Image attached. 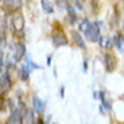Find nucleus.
I'll use <instances>...</instances> for the list:
<instances>
[{"instance_id": "nucleus-1", "label": "nucleus", "mask_w": 124, "mask_h": 124, "mask_svg": "<svg viewBox=\"0 0 124 124\" xmlns=\"http://www.w3.org/2000/svg\"><path fill=\"white\" fill-rule=\"evenodd\" d=\"M100 27H101V22H99V20L90 24L88 32L85 34L88 40H90V42H97L100 39Z\"/></svg>"}, {"instance_id": "nucleus-8", "label": "nucleus", "mask_w": 124, "mask_h": 124, "mask_svg": "<svg viewBox=\"0 0 124 124\" xmlns=\"http://www.w3.org/2000/svg\"><path fill=\"white\" fill-rule=\"evenodd\" d=\"M70 35H71V38H73V40H74L76 46L81 47V49H86V46H85V42H84V38L80 35V32H78V31H71Z\"/></svg>"}, {"instance_id": "nucleus-23", "label": "nucleus", "mask_w": 124, "mask_h": 124, "mask_svg": "<svg viewBox=\"0 0 124 124\" xmlns=\"http://www.w3.org/2000/svg\"><path fill=\"white\" fill-rule=\"evenodd\" d=\"M63 92H65V86H61V97H63Z\"/></svg>"}, {"instance_id": "nucleus-16", "label": "nucleus", "mask_w": 124, "mask_h": 124, "mask_svg": "<svg viewBox=\"0 0 124 124\" xmlns=\"http://www.w3.org/2000/svg\"><path fill=\"white\" fill-rule=\"evenodd\" d=\"M100 100H101V104L104 107H105V109H111V102L108 101V97H107V92H104V90H101L100 92Z\"/></svg>"}, {"instance_id": "nucleus-7", "label": "nucleus", "mask_w": 124, "mask_h": 124, "mask_svg": "<svg viewBox=\"0 0 124 124\" xmlns=\"http://www.w3.org/2000/svg\"><path fill=\"white\" fill-rule=\"evenodd\" d=\"M4 7H7L11 11H18L23 4V0H6L4 1Z\"/></svg>"}, {"instance_id": "nucleus-27", "label": "nucleus", "mask_w": 124, "mask_h": 124, "mask_svg": "<svg viewBox=\"0 0 124 124\" xmlns=\"http://www.w3.org/2000/svg\"><path fill=\"white\" fill-rule=\"evenodd\" d=\"M123 100H124V94H123Z\"/></svg>"}, {"instance_id": "nucleus-14", "label": "nucleus", "mask_w": 124, "mask_h": 124, "mask_svg": "<svg viewBox=\"0 0 124 124\" xmlns=\"http://www.w3.org/2000/svg\"><path fill=\"white\" fill-rule=\"evenodd\" d=\"M40 6H42V8H43V11L46 14L54 12V7H53V4H51L50 0H40Z\"/></svg>"}, {"instance_id": "nucleus-13", "label": "nucleus", "mask_w": 124, "mask_h": 124, "mask_svg": "<svg viewBox=\"0 0 124 124\" xmlns=\"http://www.w3.org/2000/svg\"><path fill=\"white\" fill-rule=\"evenodd\" d=\"M30 68H28V65L26 63V65H23L22 68H20V70H19V77H20V80L22 81H27L28 80V76H30Z\"/></svg>"}, {"instance_id": "nucleus-11", "label": "nucleus", "mask_w": 124, "mask_h": 124, "mask_svg": "<svg viewBox=\"0 0 124 124\" xmlns=\"http://www.w3.org/2000/svg\"><path fill=\"white\" fill-rule=\"evenodd\" d=\"M90 24H92V23H90L86 18L81 19L80 22H78V30H80L82 34H86L88 30H89V27H90Z\"/></svg>"}, {"instance_id": "nucleus-9", "label": "nucleus", "mask_w": 124, "mask_h": 124, "mask_svg": "<svg viewBox=\"0 0 124 124\" xmlns=\"http://www.w3.org/2000/svg\"><path fill=\"white\" fill-rule=\"evenodd\" d=\"M32 109H34L37 113L43 112V109H45V102L42 101V100H40L38 96L32 97Z\"/></svg>"}, {"instance_id": "nucleus-24", "label": "nucleus", "mask_w": 124, "mask_h": 124, "mask_svg": "<svg viewBox=\"0 0 124 124\" xmlns=\"http://www.w3.org/2000/svg\"><path fill=\"white\" fill-rule=\"evenodd\" d=\"M50 62H51V57H47V65H50Z\"/></svg>"}, {"instance_id": "nucleus-22", "label": "nucleus", "mask_w": 124, "mask_h": 124, "mask_svg": "<svg viewBox=\"0 0 124 124\" xmlns=\"http://www.w3.org/2000/svg\"><path fill=\"white\" fill-rule=\"evenodd\" d=\"M76 1V4H77V7H80L81 8V4H80V1H84V0H74Z\"/></svg>"}, {"instance_id": "nucleus-12", "label": "nucleus", "mask_w": 124, "mask_h": 124, "mask_svg": "<svg viewBox=\"0 0 124 124\" xmlns=\"http://www.w3.org/2000/svg\"><path fill=\"white\" fill-rule=\"evenodd\" d=\"M104 59H105V68H107V70L112 71L113 69H115V59H113V57H112L109 53H107L105 57H104Z\"/></svg>"}, {"instance_id": "nucleus-5", "label": "nucleus", "mask_w": 124, "mask_h": 124, "mask_svg": "<svg viewBox=\"0 0 124 124\" xmlns=\"http://www.w3.org/2000/svg\"><path fill=\"white\" fill-rule=\"evenodd\" d=\"M0 88H1V92H8L9 88H11V80H9V76L7 71H3L1 76H0Z\"/></svg>"}, {"instance_id": "nucleus-25", "label": "nucleus", "mask_w": 124, "mask_h": 124, "mask_svg": "<svg viewBox=\"0 0 124 124\" xmlns=\"http://www.w3.org/2000/svg\"><path fill=\"white\" fill-rule=\"evenodd\" d=\"M123 32H124V20H123Z\"/></svg>"}, {"instance_id": "nucleus-15", "label": "nucleus", "mask_w": 124, "mask_h": 124, "mask_svg": "<svg viewBox=\"0 0 124 124\" xmlns=\"http://www.w3.org/2000/svg\"><path fill=\"white\" fill-rule=\"evenodd\" d=\"M99 42H100V46H102V47H107V49H112V46H113V39H112L111 37H107V38H100L99 39Z\"/></svg>"}, {"instance_id": "nucleus-4", "label": "nucleus", "mask_w": 124, "mask_h": 124, "mask_svg": "<svg viewBox=\"0 0 124 124\" xmlns=\"http://www.w3.org/2000/svg\"><path fill=\"white\" fill-rule=\"evenodd\" d=\"M51 40H53L54 47H61V46H66L68 45V38L62 32H54L51 35Z\"/></svg>"}, {"instance_id": "nucleus-18", "label": "nucleus", "mask_w": 124, "mask_h": 124, "mask_svg": "<svg viewBox=\"0 0 124 124\" xmlns=\"http://www.w3.org/2000/svg\"><path fill=\"white\" fill-rule=\"evenodd\" d=\"M113 42H115V45L117 46L119 50H123V46H124V39L121 35H115L113 37Z\"/></svg>"}, {"instance_id": "nucleus-6", "label": "nucleus", "mask_w": 124, "mask_h": 124, "mask_svg": "<svg viewBox=\"0 0 124 124\" xmlns=\"http://www.w3.org/2000/svg\"><path fill=\"white\" fill-rule=\"evenodd\" d=\"M24 55H26V46L23 43H16L15 45V53H14V61L15 62L22 61Z\"/></svg>"}, {"instance_id": "nucleus-17", "label": "nucleus", "mask_w": 124, "mask_h": 124, "mask_svg": "<svg viewBox=\"0 0 124 124\" xmlns=\"http://www.w3.org/2000/svg\"><path fill=\"white\" fill-rule=\"evenodd\" d=\"M34 109L31 111V109H26L24 112V121L26 123H34L35 121V117H34Z\"/></svg>"}, {"instance_id": "nucleus-19", "label": "nucleus", "mask_w": 124, "mask_h": 124, "mask_svg": "<svg viewBox=\"0 0 124 124\" xmlns=\"http://www.w3.org/2000/svg\"><path fill=\"white\" fill-rule=\"evenodd\" d=\"M6 28H7V16L4 15L1 18V34H6Z\"/></svg>"}, {"instance_id": "nucleus-10", "label": "nucleus", "mask_w": 124, "mask_h": 124, "mask_svg": "<svg viewBox=\"0 0 124 124\" xmlns=\"http://www.w3.org/2000/svg\"><path fill=\"white\" fill-rule=\"evenodd\" d=\"M68 9V19H69V23L70 24H76L78 23V18H77V12H76V9L73 6H68L66 7Z\"/></svg>"}, {"instance_id": "nucleus-26", "label": "nucleus", "mask_w": 124, "mask_h": 124, "mask_svg": "<svg viewBox=\"0 0 124 124\" xmlns=\"http://www.w3.org/2000/svg\"><path fill=\"white\" fill-rule=\"evenodd\" d=\"M1 1H3V3H4V1H6V0H1Z\"/></svg>"}, {"instance_id": "nucleus-2", "label": "nucleus", "mask_w": 124, "mask_h": 124, "mask_svg": "<svg viewBox=\"0 0 124 124\" xmlns=\"http://www.w3.org/2000/svg\"><path fill=\"white\" fill-rule=\"evenodd\" d=\"M24 121V115H23V111L20 109V107H14L11 109V115H9L7 123H23Z\"/></svg>"}, {"instance_id": "nucleus-21", "label": "nucleus", "mask_w": 124, "mask_h": 124, "mask_svg": "<svg viewBox=\"0 0 124 124\" xmlns=\"http://www.w3.org/2000/svg\"><path fill=\"white\" fill-rule=\"evenodd\" d=\"M6 39H3V38H1V51H3V49H6Z\"/></svg>"}, {"instance_id": "nucleus-3", "label": "nucleus", "mask_w": 124, "mask_h": 124, "mask_svg": "<svg viewBox=\"0 0 124 124\" xmlns=\"http://www.w3.org/2000/svg\"><path fill=\"white\" fill-rule=\"evenodd\" d=\"M12 28L19 34L23 32V30H24V18H23V15L18 14L12 18Z\"/></svg>"}, {"instance_id": "nucleus-20", "label": "nucleus", "mask_w": 124, "mask_h": 124, "mask_svg": "<svg viewBox=\"0 0 124 124\" xmlns=\"http://www.w3.org/2000/svg\"><path fill=\"white\" fill-rule=\"evenodd\" d=\"M68 0H55L57 6L59 7V8H65V7H68V3H66Z\"/></svg>"}]
</instances>
